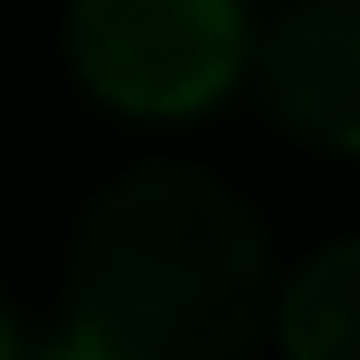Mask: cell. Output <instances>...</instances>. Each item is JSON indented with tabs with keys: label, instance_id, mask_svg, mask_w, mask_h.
Here are the masks:
<instances>
[{
	"label": "cell",
	"instance_id": "277c9868",
	"mask_svg": "<svg viewBox=\"0 0 360 360\" xmlns=\"http://www.w3.org/2000/svg\"><path fill=\"white\" fill-rule=\"evenodd\" d=\"M278 328H287L295 360H360V238H344L295 270Z\"/></svg>",
	"mask_w": 360,
	"mask_h": 360
},
{
	"label": "cell",
	"instance_id": "6da1fadb",
	"mask_svg": "<svg viewBox=\"0 0 360 360\" xmlns=\"http://www.w3.org/2000/svg\"><path fill=\"white\" fill-rule=\"evenodd\" d=\"M270 303V246L238 188L148 164L98 197L66 278L58 360H238Z\"/></svg>",
	"mask_w": 360,
	"mask_h": 360
},
{
	"label": "cell",
	"instance_id": "5b68a950",
	"mask_svg": "<svg viewBox=\"0 0 360 360\" xmlns=\"http://www.w3.org/2000/svg\"><path fill=\"white\" fill-rule=\"evenodd\" d=\"M0 360H33V352H25V336H17V319H8V311H0Z\"/></svg>",
	"mask_w": 360,
	"mask_h": 360
},
{
	"label": "cell",
	"instance_id": "3957f363",
	"mask_svg": "<svg viewBox=\"0 0 360 360\" xmlns=\"http://www.w3.org/2000/svg\"><path fill=\"white\" fill-rule=\"evenodd\" d=\"M254 74L295 139L360 156V0H287L254 49Z\"/></svg>",
	"mask_w": 360,
	"mask_h": 360
},
{
	"label": "cell",
	"instance_id": "7a4b0ae2",
	"mask_svg": "<svg viewBox=\"0 0 360 360\" xmlns=\"http://www.w3.org/2000/svg\"><path fill=\"white\" fill-rule=\"evenodd\" d=\"M66 49L107 107L123 115H205L246 74L238 0H74Z\"/></svg>",
	"mask_w": 360,
	"mask_h": 360
}]
</instances>
